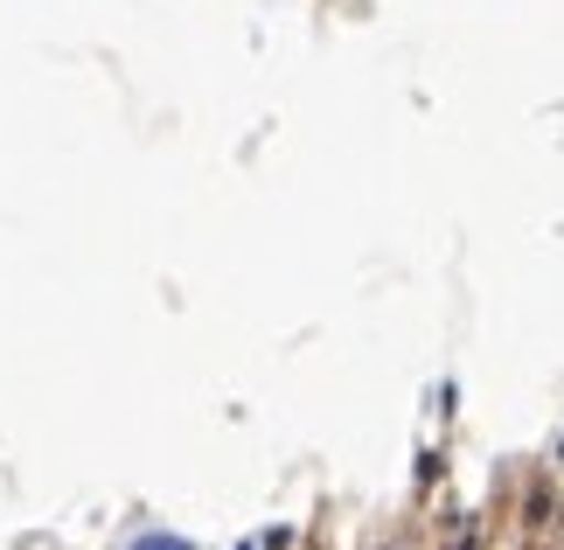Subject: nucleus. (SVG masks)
Masks as SVG:
<instances>
[{
	"label": "nucleus",
	"instance_id": "nucleus-1",
	"mask_svg": "<svg viewBox=\"0 0 564 550\" xmlns=\"http://www.w3.org/2000/svg\"><path fill=\"white\" fill-rule=\"evenodd\" d=\"M119 550H195L188 537H175V530H140V537H126Z\"/></svg>",
	"mask_w": 564,
	"mask_h": 550
}]
</instances>
